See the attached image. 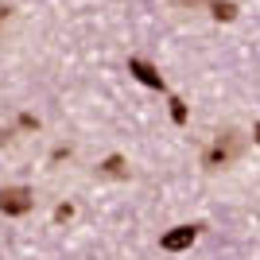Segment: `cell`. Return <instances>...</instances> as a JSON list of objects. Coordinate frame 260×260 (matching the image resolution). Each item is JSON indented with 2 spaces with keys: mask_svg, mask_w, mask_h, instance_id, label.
<instances>
[{
  "mask_svg": "<svg viewBox=\"0 0 260 260\" xmlns=\"http://www.w3.org/2000/svg\"><path fill=\"white\" fill-rule=\"evenodd\" d=\"M70 217H74V206H70V202H62V206L54 210V221H70Z\"/></svg>",
  "mask_w": 260,
  "mask_h": 260,
  "instance_id": "obj_8",
  "label": "cell"
},
{
  "mask_svg": "<svg viewBox=\"0 0 260 260\" xmlns=\"http://www.w3.org/2000/svg\"><path fill=\"white\" fill-rule=\"evenodd\" d=\"M124 171H128V167H124L120 155H109V159H105V175H124Z\"/></svg>",
  "mask_w": 260,
  "mask_h": 260,
  "instance_id": "obj_6",
  "label": "cell"
},
{
  "mask_svg": "<svg viewBox=\"0 0 260 260\" xmlns=\"http://www.w3.org/2000/svg\"><path fill=\"white\" fill-rule=\"evenodd\" d=\"M0 20H8V8H0Z\"/></svg>",
  "mask_w": 260,
  "mask_h": 260,
  "instance_id": "obj_11",
  "label": "cell"
},
{
  "mask_svg": "<svg viewBox=\"0 0 260 260\" xmlns=\"http://www.w3.org/2000/svg\"><path fill=\"white\" fill-rule=\"evenodd\" d=\"M171 120L175 124H186V105L179 98H171Z\"/></svg>",
  "mask_w": 260,
  "mask_h": 260,
  "instance_id": "obj_7",
  "label": "cell"
},
{
  "mask_svg": "<svg viewBox=\"0 0 260 260\" xmlns=\"http://www.w3.org/2000/svg\"><path fill=\"white\" fill-rule=\"evenodd\" d=\"M128 70L136 78H140L144 86H152V89H163V78H159V70H155L152 62H144V58H128Z\"/></svg>",
  "mask_w": 260,
  "mask_h": 260,
  "instance_id": "obj_4",
  "label": "cell"
},
{
  "mask_svg": "<svg viewBox=\"0 0 260 260\" xmlns=\"http://www.w3.org/2000/svg\"><path fill=\"white\" fill-rule=\"evenodd\" d=\"M194 237H198V225H175L171 233H163V249L167 252H183V249H190L194 245Z\"/></svg>",
  "mask_w": 260,
  "mask_h": 260,
  "instance_id": "obj_3",
  "label": "cell"
},
{
  "mask_svg": "<svg viewBox=\"0 0 260 260\" xmlns=\"http://www.w3.org/2000/svg\"><path fill=\"white\" fill-rule=\"evenodd\" d=\"M252 136H256V144H260V124H256V128H252Z\"/></svg>",
  "mask_w": 260,
  "mask_h": 260,
  "instance_id": "obj_9",
  "label": "cell"
},
{
  "mask_svg": "<svg viewBox=\"0 0 260 260\" xmlns=\"http://www.w3.org/2000/svg\"><path fill=\"white\" fill-rule=\"evenodd\" d=\"M245 152V140H241L237 132H217V140L206 148V155H202V163H206L210 171H217V167H229V163L237 159V155Z\"/></svg>",
  "mask_w": 260,
  "mask_h": 260,
  "instance_id": "obj_1",
  "label": "cell"
},
{
  "mask_svg": "<svg viewBox=\"0 0 260 260\" xmlns=\"http://www.w3.org/2000/svg\"><path fill=\"white\" fill-rule=\"evenodd\" d=\"M214 16L217 20H233V16H237V4H233V0H214Z\"/></svg>",
  "mask_w": 260,
  "mask_h": 260,
  "instance_id": "obj_5",
  "label": "cell"
},
{
  "mask_svg": "<svg viewBox=\"0 0 260 260\" xmlns=\"http://www.w3.org/2000/svg\"><path fill=\"white\" fill-rule=\"evenodd\" d=\"M179 4H202V0H179Z\"/></svg>",
  "mask_w": 260,
  "mask_h": 260,
  "instance_id": "obj_10",
  "label": "cell"
},
{
  "mask_svg": "<svg viewBox=\"0 0 260 260\" xmlns=\"http://www.w3.org/2000/svg\"><path fill=\"white\" fill-rule=\"evenodd\" d=\"M31 206H35L31 186H4V190H0V214H8V217H23Z\"/></svg>",
  "mask_w": 260,
  "mask_h": 260,
  "instance_id": "obj_2",
  "label": "cell"
}]
</instances>
